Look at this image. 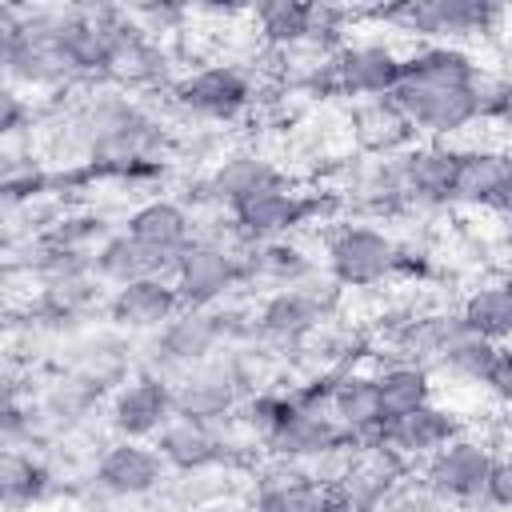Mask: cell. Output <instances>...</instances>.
Returning <instances> with one entry per match:
<instances>
[{
  "instance_id": "1",
  "label": "cell",
  "mask_w": 512,
  "mask_h": 512,
  "mask_svg": "<svg viewBox=\"0 0 512 512\" xmlns=\"http://www.w3.org/2000/svg\"><path fill=\"white\" fill-rule=\"evenodd\" d=\"M480 76L484 64L472 48L412 44L404 48V72L392 100L408 116L416 140L460 144V136L480 128V104H476Z\"/></svg>"
},
{
  "instance_id": "2",
  "label": "cell",
  "mask_w": 512,
  "mask_h": 512,
  "mask_svg": "<svg viewBox=\"0 0 512 512\" xmlns=\"http://www.w3.org/2000/svg\"><path fill=\"white\" fill-rule=\"evenodd\" d=\"M360 28L380 32L388 40L412 44H500L512 32V8H496L484 0H408L388 8H360Z\"/></svg>"
},
{
  "instance_id": "3",
  "label": "cell",
  "mask_w": 512,
  "mask_h": 512,
  "mask_svg": "<svg viewBox=\"0 0 512 512\" xmlns=\"http://www.w3.org/2000/svg\"><path fill=\"white\" fill-rule=\"evenodd\" d=\"M156 104L172 124H204L228 132L256 112V72L240 60H208L196 68L188 64Z\"/></svg>"
},
{
  "instance_id": "4",
  "label": "cell",
  "mask_w": 512,
  "mask_h": 512,
  "mask_svg": "<svg viewBox=\"0 0 512 512\" xmlns=\"http://www.w3.org/2000/svg\"><path fill=\"white\" fill-rule=\"evenodd\" d=\"M320 268L348 292H380L400 280V236L384 224L340 220L316 236Z\"/></svg>"
},
{
  "instance_id": "5",
  "label": "cell",
  "mask_w": 512,
  "mask_h": 512,
  "mask_svg": "<svg viewBox=\"0 0 512 512\" xmlns=\"http://www.w3.org/2000/svg\"><path fill=\"white\" fill-rule=\"evenodd\" d=\"M496 440L488 436V428H468L460 432L452 444H444L432 460H424L416 468V480L448 508V512H492L488 508V480L496 468Z\"/></svg>"
},
{
  "instance_id": "6",
  "label": "cell",
  "mask_w": 512,
  "mask_h": 512,
  "mask_svg": "<svg viewBox=\"0 0 512 512\" xmlns=\"http://www.w3.org/2000/svg\"><path fill=\"white\" fill-rule=\"evenodd\" d=\"M172 472L164 464V456L156 452L152 440H116L108 436L92 460V476L84 496L116 508V504H148L156 496H164Z\"/></svg>"
},
{
  "instance_id": "7",
  "label": "cell",
  "mask_w": 512,
  "mask_h": 512,
  "mask_svg": "<svg viewBox=\"0 0 512 512\" xmlns=\"http://www.w3.org/2000/svg\"><path fill=\"white\" fill-rule=\"evenodd\" d=\"M184 72L180 64V48L144 32L128 8H124V24L116 28V40L108 48V60H104V80L108 88H120L128 96H140V100H156L172 88V80Z\"/></svg>"
},
{
  "instance_id": "8",
  "label": "cell",
  "mask_w": 512,
  "mask_h": 512,
  "mask_svg": "<svg viewBox=\"0 0 512 512\" xmlns=\"http://www.w3.org/2000/svg\"><path fill=\"white\" fill-rule=\"evenodd\" d=\"M224 328H220V316L216 308L200 312V308H184L180 316H172L160 332L144 336L140 340V368L144 372H156L164 380H180L188 368L212 360L216 352H224Z\"/></svg>"
},
{
  "instance_id": "9",
  "label": "cell",
  "mask_w": 512,
  "mask_h": 512,
  "mask_svg": "<svg viewBox=\"0 0 512 512\" xmlns=\"http://www.w3.org/2000/svg\"><path fill=\"white\" fill-rule=\"evenodd\" d=\"M400 184H404V204L416 224L440 220L452 212V188H456V168H460V144H440V140H416L408 152L396 156Z\"/></svg>"
},
{
  "instance_id": "10",
  "label": "cell",
  "mask_w": 512,
  "mask_h": 512,
  "mask_svg": "<svg viewBox=\"0 0 512 512\" xmlns=\"http://www.w3.org/2000/svg\"><path fill=\"white\" fill-rule=\"evenodd\" d=\"M176 416V384L136 368L104 400V432L116 440H156Z\"/></svg>"
},
{
  "instance_id": "11",
  "label": "cell",
  "mask_w": 512,
  "mask_h": 512,
  "mask_svg": "<svg viewBox=\"0 0 512 512\" xmlns=\"http://www.w3.org/2000/svg\"><path fill=\"white\" fill-rule=\"evenodd\" d=\"M332 72H336V92L344 104L392 96L400 84V72H404V48L380 32L360 28L332 56Z\"/></svg>"
},
{
  "instance_id": "12",
  "label": "cell",
  "mask_w": 512,
  "mask_h": 512,
  "mask_svg": "<svg viewBox=\"0 0 512 512\" xmlns=\"http://www.w3.org/2000/svg\"><path fill=\"white\" fill-rule=\"evenodd\" d=\"M228 216H232V228L244 240V248L268 244V240H288V236H308V184H300L292 176L276 188H264V192L240 200Z\"/></svg>"
},
{
  "instance_id": "13",
  "label": "cell",
  "mask_w": 512,
  "mask_h": 512,
  "mask_svg": "<svg viewBox=\"0 0 512 512\" xmlns=\"http://www.w3.org/2000/svg\"><path fill=\"white\" fill-rule=\"evenodd\" d=\"M472 424H468V416L460 412V408H452V404H440V400H432V404H424V408H412V412H404V416H392V420H384V428H380V444L384 448H392L408 468H420L424 460H432L444 444H452L460 432H468Z\"/></svg>"
},
{
  "instance_id": "14",
  "label": "cell",
  "mask_w": 512,
  "mask_h": 512,
  "mask_svg": "<svg viewBox=\"0 0 512 512\" xmlns=\"http://www.w3.org/2000/svg\"><path fill=\"white\" fill-rule=\"evenodd\" d=\"M180 312H184V304H180L172 276H148V280L124 284V288H112L104 300V324H112L116 332H124L132 340L160 332Z\"/></svg>"
},
{
  "instance_id": "15",
  "label": "cell",
  "mask_w": 512,
  "mask_h": 512,
  "mask_svg": "<svg viewBox=\"0 0 512 512\" xmlns=\"http://www.w3.org/2000/svg\"><path fill=\"white\" fill-rule=\"evenodd\" d=\"M316 272H320V252L304 236H288V240H268V244L244 248V288H248V296L300 288Z\"/></svg>"
},
{
  "instance_id": "16",
  "label": "cell",
  "mask_w": 512,
  "mask_h": 512,
  "mask_svg": "<svg viewBox=\"0 0 512 512\" xmlns=\"http://www.w3.org/2000/svg\"><path fill=\"white\" fill-rule=\"evenodd\" d=\"M124 232L140 240L156 260H164V268L172 272L196 240V216L180 196H156L124 216Z\"/></svg>"
},
{
  "instance_id": "17",
  "label": "cell",
  "mask_w": 512,
  "mask_h": 512,
  "mask_svg": "<svg viewBox=\"0 0 512 512\" xmlns=\"http://www.w3.org/2000/svg\"><path fill=\"white\" fill-rule=\"evenodd\" d=\"M336 444H352V440L340 432V424L332 420V412H328V408H308V404H300V400L292 396L288 416H284L280 428L264 440L260 456H272V460H288V464L308 468L316 456L332 452Z\"/></svg>"
},
{
  "instance_id": "18",
  "label": "cell",
  "mask_w": 512,
  "mask_h": 512,
  "mask_svg": "<svg viewBox=\"0 0 512 512\" xmlns=\"http://www.w3.org/2000/svg\"><path fill=\"white\" fill-rule=\"evenodd\" d=\"M344 136L360 156H400L416 144V132L392 96L344 104Z\"/></svg>"
},
{
  "instance_id": "19",
  "label": "cell",
  "mask_w": 512,
  "mask_h": 512,
  "mask_svg": "<svg viewBox=\"0 0 512 512\" xmlns=\"http://www.w3.org/2000/svg\"><path fill=\"white\" fill-rule=\"evenodd\" d=\"M456 312L464 320V332L504 348L512 340V272H484V276H476L460 292Z\"/></svg>"
},
{
  "instance_id": "20",
  "label": "cell",
  "mask_w": 512,
  "mask_h": 512,
  "mask_svg": "<svg viewBox=\"0 0 512 512\" xmlns=\"http://www.w3.org/2000/svg\"><path fill=\"white\" fill-rule=\"evenodd\" d=\"M64 492L60 472L52 468L48 452H32V448H4L0 460V496L8 512H32L48 500H56Z\"/></svg>"
},
{
  "instance_id": "21",
  "label": "cell",
  "mask_w": 512,
  "mask_h": 512,
  "mask_svg": "<svg viewBox=\"0 0 512 512\" xmlns=\"http://www.w3.org/2000/svg\"><path fill=\"white\" fill-rule=\"evenodd\" d=\"M500 196V140L460 144V168L452 188V212L460 216H492Z\"/></svg>"
},
{
  "instance_id": "22",
  "label": "cell",
  "mask_w": 512,
  "mask_h": 512,
  "mask_svg": "<svg viewBox=\"0 0 512 512\" xmlns=\"http://www.w3.org/2000/svg\"><path fill=\"white\" fill-rule=\"evenodd\" d=\"M332 420L340 424V432L352 444H368L380 436L384 428V412H380V396H376V376L372 368H352L336 380L332 400H328Z\"/></svg>"
},
{
  "instance_id": "23",
  "label": "cell",
  "mask_w": 512,
  "mask_h": 512,
  "mask_svg": "<svg viewBox=\"0 0 512 512\" xmlns=\"http://www.w3.org/2000/svg\"><path fill=\"white\" fill-rule=\"evenodd\" d=\"M376 376V396H380V412L384 420L404 416L412 408H424L436 400V376L424 364L412 360H376L372 364Z\"/></svg>"
},
{
  "instance_id": "24",
  "label": "cell",
  "mask_w": 512,
  "mask_h": 512,
  "mask_svg": "<svg viewBox=\"0 0 512 512\" xmlns=\"http://www.w3.org/2000/svg\"><path fill=\"white\" fill-rule=\"evenodd\" d=\"M244 28L264 52L300 48V44H308V32H312V4H292V0L252 4Z\"/></svg>"
},
{
  "instance_id": "25",
  "label": "cell",
  "mask_w": 512,
  "mask_h": 512,
  "mask_svg": "<svg viewBox=\"0 0 512 512\" xmlns=\"http://www.w3.org/2000/svg\"><path fill=\"white\" fill-rule=\"evenodd\" d=\"M92 268H96V280L112 292V288H124V284H136V280H148V276H172L164 268V260H156L140 240H132L124 228H116L92 256Z\"/></svg>"
},
{
  "instance_id": "26",
  "label": "cell",
  "mask_w": 512,
  "mask_h": 512,
  "mask_svg": "<svg viewBox=\"0 0 512 512\" xmlns=\"http://www.w3.org/2000/svg\"><path fill=\"white\" fill-rule=\"evenodd\" d=\"M488 508L492 512H512V452H500L496 456V468H492V480H488Z\"/></svg>"
},
{
  "instance_id": "27",
  "label": "cell",
  "mask_w": 512,
  "mask_h": 512,
  "mask_svg": "<svg viewBox=\"0 0 512 512\" xmlns=\"http://www.w3.org/2000/svg\"><path fill=\"white\" fill-rule=\"evenodd\" d=\"M492 220H512V136L500 140V196H496Z\"/></svg>"
},
{
  "instance_id": "28",
  "label": "cell",
  "mask_w": 512,
  "mask_h": 512,
  "mask_svg": "<svg viewBox=\"0 0 512 512\" xmlns=\"http://www.w3.org/2000/svg\"><path fill=\"white\" fill-rule=\"evenodd\" d=\"M504 352H508V360H512V340H508V344H504Z\"/></svg>"
}]
</instances>
